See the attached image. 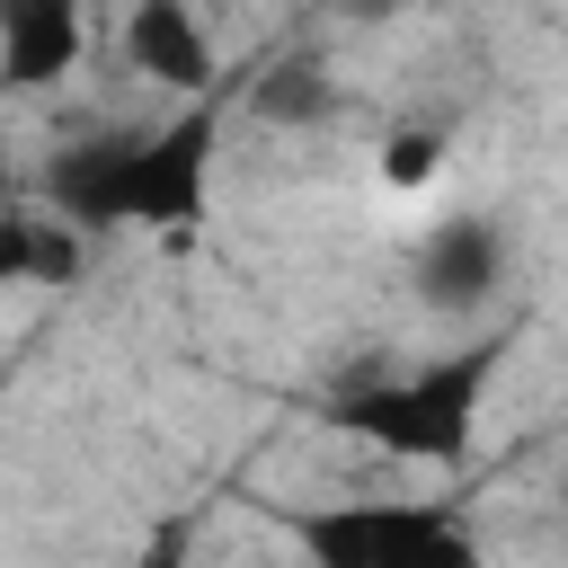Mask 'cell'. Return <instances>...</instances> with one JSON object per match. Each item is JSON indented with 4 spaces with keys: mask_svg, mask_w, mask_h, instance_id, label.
Wrapping results in <instances>:
<instances>
[{
    "mask_svg": "<svg viewBox=\"0 0 568 568\" xmlns=\"http://www.w3.org/2000/svg\"><path fill=\"white\" fill-rule=\"evenodd\" d=\"M124 62L160 89H204L213 80V53H204V27L186 0H133L124 18Z\"/></svg>",
    "mask_w": 568,
    "mask_h": 568,
    "instance_id": "5",
    "label": "cell"
},
{
    "mask_svg": "<svg viewBox=\"0 0 568 568\" xmlns=\"http://www.w3.org/2000/svg\"><path fill=\"white\" fill-rule=\"evenodd\" d=\"M80 62V0H0V80L53 89Z\"/></svg>",
    "mask_w": 568,
    "mask_h": 568,
    "instance_id": "4",
    "label": "cell"
},
{
    "mask_svg": "<svg viewBox=\"0 0 568 568\" xmlns=\"http://www.w3.org/2000/svg\"><path fill=\"white\" fill-rule=\"evenodd\" d=\"M36 231L44 213H0V284H36Z\"/></svg>",
    "mask_w": 568,
    "mask_h": 568,
    "instance_id": "9",
    "label": "cell"
},
{
    "mask_svg": "<svg viewBox=\"0 0 568 568\" xmlns=\"http://www.w3.org/2000/svg\"><path fill=\"white\" fill-rule=\"evenodd\" d=\"M497 266H506V248H497V231L488 222H444L426 248H417V293L435 302V311H470L488 284H497Z\"/></svg>",
    "mask_w": 568,
    "mask_h": 568,
    "instance_id": "6",
    "label": "cell"
},
{
    "mask_svg": "<svg viewBox=\"0 0 568 568\" xmlns=\"http://www.w3.org/2000/svg\"><path fill=\"white\" fill-rule=\"evenodd\" d=\"M506 346H515V328L470 337V346H453V355H435V364H417V373H399L382 390H355V399H337V426H355L364 444L408 453V462H462Z\"/></svg>",
    "mask_w": 568,
    "mask_h": 568,
    "instance_id": "2",
    "label": "cell"
},
{
    "mask_svg": "<svg viewBox=\"0 0 568 568\" xmlns=\"http://www.w3.org/2000/svg\"><path fill=\"white\" fill-rule=\"evenodd\" d=\"M328 98H337V89H328V71H320L311 53L275 62V71L248 89V106H257L266 124H320V115H328Z\"/></svg>",
    "mask_w": 568,
    "mask_h": 568,
    "instance_id": "7",
    "label": "cell"
},
{
    "mask_svg": "<svg viewBox=\"0 0 568 568\" xmlns=\"http://www.w3.org/2000/svg\"><path fill=\"white\" fill-rule=\"evenodd\" d=\"M284 532L311 550V568H479V541L462 532L453 506H293Z\"/></svg>",
    "mask_w": 568,
    "mask_h": 568,
    "instance_id": "3",
    "label": "cell"
},
{
    "mask_svg": "<svg viewBox=\"0 0 568 568\" xmlns=\"http://www.w3.org/2000/svg\"><path fill=\"white\" fill-rule=\"evenodd\" d=\"M355 9H399V0H355Z\"/></svg>",
    "mask_w": 568,
    "mask_h": 568,
    "instance_id": "12",
    "label": "cell"
},
{
    "mask_svg": "<svg viewBox=\"0 0 568 568\" xmlns=\"http://www.w3.org/2000/svg\"><path fill=\"white\" fill-rule=\"evenodd\" d=\"M435 169H444V133L399 124V133H390V151H382V178H390V186H426Z\"/></svg>",
    "mask_w": 568,
    "mask_h": 568,
    "instance_id": "8",
    "label": "cell"
},
{
    "mask_svg": "<svg viewBox=\"0 0 568 568\" xmlns=\"http://www.w3.org/2000/svg\"><path fill=\"white\" fill-rule=\"evenodd\" d=\"M71 266H80L71 222H44V231H36V284H71Z\"/></svg>",
    "mask_w": 568,
    "mask_h": 568,
    "instance_id": "10",
    "label": "cell"
},
{
    "mask_svg": "<svg viewBox=\"0 0 568 568\" xmlns=\"http://www.w3.org/2000/svg\"><path fill=\"white\" fill-rule=\"evenodd\" d=\"M133 568H186V524H160L151 541H142V559Z\"/></svg>",
    "mask_w": 568,
    "mask_h": 568,
    "instance_id": "11",
    "label": "cell"
},
{
    "mask_svg": "<svg viewBox=\"0 0 568 568\" xmlns=\"http://www.w3.org/2000/svg\"><path fill=\"white\" fill-rule=\"evenodd\" d=\"M213 142H222V106H186L160 133H98V142H71L44 169V195L80 231H106V222L186 231V222H204Z\"/></svg>",
    "mask_w": 568,
    "mask_h": 568,
    "instance_id": "1",
    "label": "cell"
}]
</instances>
